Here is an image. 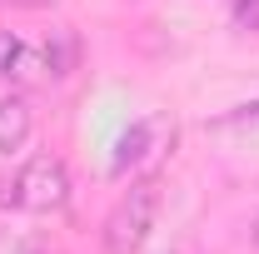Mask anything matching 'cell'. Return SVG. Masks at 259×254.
I'll list each match as a JSON object with an SVG mask.
<instances>
[{
  "label": "cell",
  "mask_w": 259,
  "mask_h": 254,
  "mask_svg": "<svg viewBox=\"0 0 259 254\" xmlns=\"http://www.w3.org/2000/svg\"><path fill=\"white\" fill-rule=\"evenodd\" d=\"M5 254H50V249H45L40 239H15V244H10Z\"/></svg>",
  "instance_id": "ba28073f"
},
{
  "label": "cell",
  "mask_w": 259,
  "mask_h": 254,
  "mask_svg": "<svg viewBox=\"0 0 259 254\" xmlns=\"http://www.w3.org/2000/svg\"><path fill=\"white\" fill-rule=\"evenodd\" d=\"M5 5H20V10H45V5H55V0H5Z\"/></svg>",
  "instance_id": "9c48e42d"
},
{
  "label": "cell",
  "mask_w": 259,
  "mask_h": 254,
  "mask_svg": "<svg viewBox=\"0 0 259 254\" xmlns=\"http://www.w3.org/2000/svg\"><path fill=\"white\" fill-rule=\"evenodd\" d=\"M10 204L25 215H55L70 204V170L60 155H35L20 164L15 185H10Z\"/></svg>",
  "instance_id": "7a4b0ae2"
},
{
  "label": "cell",
  "mask_w": 259,
  "mask_h": 254,
  "mask_svg": "<svg viewBox=\"0 0 259 254\" xmlns=\"http://www.w3.org/2000/svg\"><path fill=\"white\" fill-rule=\"evenodd\" d=\"M155 120H140V125H130L125 135H120V145H115V159H110V175H125V170H135L140 159L150 155V145H155Z\"/></svg>",
  "instance_id": "277c9868"
},
{
  "label": "cell",
  "mask_w": 259,
  "mask_h": 254,
  "mask_svg": "<svg viewBox=\"0 0 259 254\" xmlns=\"http://www.w3.org/2000/svg\"><path fill=\"white\" fill-rule=\"evenodd\" d=\"M155 220H160V185L135 180L120 194V204L105 215V229H100L105 254H140L150 244V234H155Z\"/></svg>",
  "instance_id": "6da1fadb"
},
{
  "label": "cell",
  "mask_w": 259,
  "mask_h": 254,
  "mask_svg": "<svg viewBox=\"0 0 259 254\" xmlns=\"http://www.w3.org/2000/svg\"><path fill=\"white\" fill-rule=\"evenodd\" d=\"M234 30L239 35H259V0H234Z\"/></svg>",
  "instance_id": "8992f818"
},
{
  "label": "cell",
  "mask_w": 259,
  "mask_h": 254,
  "mask_svg": "<svg viewBox=\"0 0 259 254\" xmlns=\"http://www.w3.org/2000/svg\"><path fill=\"white\" fill-rule=\"evenodd\" d=\"M20 60H25V40L0 30V80H15L20 75Z\"/></svg>",
  "instance_id": "5b68a950"
},
{
  "label": "cell",
  "mask_w": 259,
  "mask_h": 254,
  "mask_svg": "<svg viewBox=\"0 0 259 254\" xmlns=\"http://www.w3.org/2000/svg\"><path fill=\"white\" fill-rule=\"evenodd\" d=\"M249 244H254V254H259V220H254V234H249Z\"/></svg>",
  "instance_id": "30bf717a"
},
{
  "label": "cell",
  "mask_w": 259,
  "mask_h": 254,
  "mask_svg": "<svg viewBox=\"0 0 259 254\" xmlns=\"http://www.w3.org/2000/svg\"><path fill=\"white\" fill-rule=\"evenodd\" d=\"M30 135H35V110L20 95H5V100H0V155L25 150Z\"/></svg>",
  "instance_id": "3957f363"
},
{
  "label": "cell",
  "mask_w": 259,
  "mask_h": 254,
  "mask_svg": "<svg viewBox=\"0 0 259 254\" xmlns=\"http://www.w3.org/2000/svg\"><path fill=\"white\" fill-rule=\"evenodd\" d=\"M254 120H259V105H239L234 115H225V120H214V125H220V130H229V125H254Z\"/></svg>",
  "instance_id": "52a82bcc"
}]
</instances>
